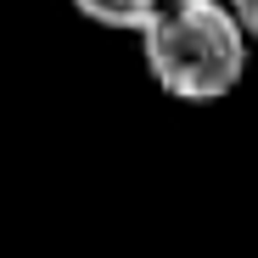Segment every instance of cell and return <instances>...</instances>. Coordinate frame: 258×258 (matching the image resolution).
<instances>
[{
	"label": "cell",
	"instance_id": "2",
	"mask_svg": "<svg viewBox=\"0 0 258 258\" xmlns=\"http://www.w3.org/2000/svg\"><path fill=\"white\" fill-rule=\"evenodd\" d=\"M185 0H73L79 17H90L101 28H118V34H146L152 23H163L168 12H180Z\"/></svg>",
	"mask_w": 258,
	"mask_h": 258
},
{
	"label": "cell",
	"instance_id": "1",
	"mask_svg": "<svg viewBox=\"0 0 258 258\" xmlns=\"http://www.w3.org/2000/svg\"><path fill=\"white\" fill-rule=\"evenodd\" d=\"M247 28L225 0H185L141 34L146 73L174 101H225L247 79Z\"/></svg>",
	"mask_w": 258,
	"mask_h": 258
},
{
	"label": "cell",
	"instance_id": "3",
	"mask_svg": "<svg viewBox=\"0 0 258 258\" xmlns=\"http://www.w3.org/2000/svg\"><path fill=\"white\" fill-rule=\"evenodd\" d=\"M225 6H230L236 23L247 28V39H258V0H225Z\"/></svg>",
	"mask_w": 258,
	"mask_h": 258
}]
</instances>
